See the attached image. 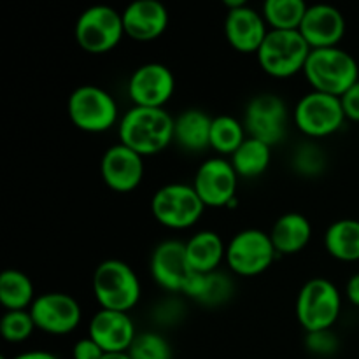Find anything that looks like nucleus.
Listing matches in <instances>:
<instances>
[{
	"label": "nucleus",
	"mask_w": 359,
	"mask_h": 359,
	"mask_svg": "<svg viewBox=\"0 0 359 359\" xmlns=\"http://www.w3.org/2000/svg\"><path fill=\"white\" fill-rule=\"evenodd\" d=\"M307 9L304 0H266L262 14L270 30H300Z\"/></svg>",
	"instance_id": "nucleus-28"
},
{
	"label": "nucleus",
	"mask_w": 359,
	"mask_h": 359,
	"mask_svg": "<svg viewBox=\"0 0 359 359\" xmlns=\"http://www.w3.org/2000/svg\"><path fill=\"white\" fill-rule=\"evenodd\" d=\"M119 144L140 156L161 153L174 142V118L167 109L132 107L118 125Z\"/></svg>",
	"instance_id": "nucleus-1"
},
{
	"label": "nucleus",
	"mask_w": 359,
	"mask_h": 359,
	"mask_svg": "<svg viewBox=\"0 0 359 359\" xmlns=\"http://www.w3.org/2000/svg\"><path fill=\"white\" fill-rule=\"evenodd\" d=\"M231 165L238 177L255 179L265 174L272 161V147L262 140L248 137L241 147L230 156Z\"/></svg>",
	"instance_id": "nucleus-27"
},
{
	"label": "nucleus",
	"mask_w": 359,
	"mask_h": 359,
	"mask_svg": "<svg viewBox=\"0 0 359 359\" xmlns=\"http://www.w3.org/2000/svg\"><path fill=\"white\" fill-rule=\"evenodd\" d=\"M223 28L228 44L245 55L258 53L270 30L263 14L248 6V2L237 9L226 11Z\"/></svg>",
	"instance_id": "nucleus-17"
},
{
	"label": "nucleus",
	"mask_w": 359,
	"mask_h": 359,
	"mask_svg": "<svg viewBox=\"0 0 359 359\" xmlns=\"http://www.w3.org/2000/svg\"><path fill=\"white\" fill-rule=\"evenodd\" d=\"M346 297L354 307H359V272L354 273L346 284Z\"/></svg>",
	"instance_id": "nucleus-36"
},
{
	"label": "nucleus",
	"mask_w": 359,
	"mask_h": 359,
	"mask_svg": "<svg viewBox=\"0 0 359 359\" xmlns=\"http://www.w3.org/2000/svg\"><path fill=\"white\" fill-rule=\"evenodd\" d=\"M277 255L291 256L304 251L312 238V224L304 214L286 212L273 223L270 230Z\"/></svg>",
	"instance_id": "nucleus-22"
},
{
	"label": "nucleus",
	"mask_w": 359,
	"mask_h": 359,
	"mask_svg": "<svg viewBox=\"0 0 359 359\" xmlns=\"http://www.w3.org/2000/svg\"><path fill=\"white\" fill-rule=\"evenodd\" d=\"M293 118L297 128L309 139L333 135L347 119L340 98L319 91H309L298 100Z\"/></svg>",
	"instance_id": "nucleus-10"
},
{
	"label": "nucleus",
	"mask_w": 359,
	"mask_h": 359,
	"mask_svg": "<svg viewBox=\"0 0 359 359\" xmlns=\"http://www.w3.org/2000/svg\"><path fill=\"white\" fill-rule=\"evenodd\" d=\"M340 102H342L346 118L351 119V121L359 123V81L340 97Z\"/></svg>",
	"instance_id": "nucleus-35"
},
{
	"label": "nucleus",
	"mask_w": 359,
	"mask_h": 359,
	"mask_svg": "<svg viewBox=\"0 0 359 359\" xmlns=\"http://www.w3.org/2000/svg\"><path fill=\"white\" fill-rule=\"evenodd\" d=\"M67 112L72 125L86 133L107 132L119 119L114 97L97 84L77 86L67 102Z\"/></svg>",
	"instance_id": "nucleus-6"
},
{
	"label": "nucleus",
	"mask_w": 359,
	"mask_h": 359,
	"mask_svg": "<svg viewBox=\"0 0 359 359\" xmlns=\"http://www.w3.org/2000/svg\"><path fill=\"white\" fill-rule=\"evenodd\" d=\"M175 91V77L167 65L158 62L137 67L126 84L133 107L165 109Z\"/></svg>",
	"instance_id": "nucleus-13"
},
{
	"label": "nucleus",
	"mask_w": 359,
	"mask_h": 359,
	"mask_svg": "<svg viewBox=\"0 0 359 359\" xmlns=\"http://www.w3.org/2000/svg\"><path fill=\"white\" fill-rule=\"evenodd\" d=\"M298 32L311 49L337 48L346 35V18L337 7L316 4L309 6Z\"/></svg>",
	"instance_id": "nucleus-18"
},
{
	"label": "nucleus",
	"mask_w": 359,
	"mask_h": 359,
	"mask_svg": "<svg viewBox=\"0 0 359 359\" xmlns=\"http://www.w3.org/2000/svg\"><path fill=\"white\" fill-rule=\"evenodd\" d=\"M125 35L123 16L109 6H91L79 14L74 28L77 46L91 55L112 51Z\"/></svg>",
	"instance_id": "nucleus-8"
},
{
	"label": "nucleus",
	"mask_w": 359,
	"mask_h": 359,
	"mask_svg": "<svg viewBox=\"0 0 359 359\" xmlns=\"http://www.w3.org/2000/svg\"><path fill=\"white\" fill-rule=\"evenodd\" d=\"M305 347L309 349V353L316 354V356L328 358L339 351L340 342L333 330H323V332L307 333L305 335Z\"/></svg>",
	"instance_id": "nucleus-33"
},
{
	"label": "nucleus",
	"mask_w": 359,
	"mask_h": 359,
	"mask_svg": "<svg viewBox=\"0 0 359 359\" xmlns=\"http://www.w3.org/2000/svg\"><path fill=\"white\" fill-rule=\"evenodd\" d=\"M35 298L34 283L27 273L16 269L0 273V304L6 311H30Z\"/></svg>",
	"instance_id": "nucleus-26"
},
{
	"label": "nucleus",
	"mask_w": 359,
	"mask_h": 359,
	"mask_svg": "<svg viewBox=\"0 0 359 359\" xmlns=\"http://www.w3.org/2000/svg\"><path fill=\"white\" fill-rule=\"evenodd\" d=\"M238 174L224 156H214L203 161L193 179V188L205 207H233L237 203Z\"/></svg>",
	"instance_id": "nucleus-12"
},
{
	"label": "nucleus",
	"mask_w": 359,
	"mask_h": 359,
	"mask_svg": "<svg viewBox=\"0 0 359 359\" xmlns=\"http://www.w3.org/2000/svg\"><path fill=\"white\" fill-rule=\"evenodd\" d=\"M325 248L326 252L339 262H359V221L351 217L333 221L326 228Z\"/></svg>",
	"instance_id": "nucleus-25"
},
{
	"label": "nucleus",
	"mask_w": 359,
	"mask_h": 359,
	"mask_svg": "<svg viewBox=\"0 0 359 359\" xmlns=\"http://www.w3.org/2000/svg\"><path fill=\"white\" fill-rule=\"evenodd\" d=\"M102 181L116 193H130L142 184L144 158L123 144H114L100 161Z\"/></svg>",
	"instance_id": "nucleus-16"
},
{
	"label": "nucleus",
	"mask_w": 359,
	"mask_h": 359,
	"mask_svg": "<svg viewBox=\"0 0 359 359\" xmlns=\"http://www.w3.org/2000/svg\"><path fill=\"white\" fill-rule=\"evenodd\" d=\"M276 258L277 251L270 233L258 228H248L230 238L224 262L235 276L256 277L266 272Z\"/></svg>",
	"instance_id": "nucleus-9"
},
{
	"label": "nucleus",
	"mask_w": 359,
	"mask_h": 359,
	"mask_svg": "<svg viewBox=\"0 0 359 359\" xmlns=\"http://www.w3.org/2000/svg\"><path fill=\"white\" fill-rule=\"evenodd\" d=\"M0 359H7V358H6V356H2V358H0Z\"/></svg>",
	"instance_id": "nucleus-39"
},
{
	"label": "nucleus",
	"mask_w": 359,
	"mask_h": 359,
	"mask_svg": "<svg viewBox=\"0 0 359 359\" xmlns=\"http://www.w3.org/2000/svg\"><path fill=\"white\" fill-rule=\"evenodd\" d=\"M88 337L93 339L105 354L128 353L137 332L132 318L126 312L100 309L91 318L90 326H88Z\"/></svg>",
	"instance_id": "nucleus-19"
},
{
	"label": "nucleus",
	"mask_w": 359,
	"mask_h": 359,
	"mask_svg": "<svg viewBox=\"0 0 359 359\" xmlns=\"http://www.w3.org/2000/svg\"><path fill=\"white\" fill-rule=\"evenodd\" d=\"M132 359H172V346L163 335L156 332L137 333L132 347L128 349Z\"/></svg>",
	"instance_id": "nucleus-30"
},
{
	"label": "nucleus",
	"mask_w": 359,
	"mask_h": 359,
	"mask_svg": "<svg viewBox=\"0 0 359 359\" xmlns=\"http://www.w3.org/2000/svg\"><path fill=\"white\" fill-rule=\"evenodd\" d=\"M13 359H58V356L49 351H27V353H21Z\"/></svg>",
	"instance_id": "nucleus-37"
},
{
	"label": "nucleus",
	"mask_w": 359,
	"mask_h": 359,
	"mask_svg": "<svg viewBox=\"0 0 359 359\" xmlns=\"http://www.w3.org/2000/svg\"><path fill=\"white\" fill-rule=\"evenodd\" d=\"M248 137L273 147L286 139L287 107L279 95L262 93L251 98L244 112Z\"/></svg>",
	"instance_id": "nucleus-11"
},
{
	"label": "nucleus",
	"mask_w": 359,
	"mask_h": 359,
	"mask_svg": "<svg viewBox=\"0 0 359 359\" xmlns=\"http://www.w3.org/2000/svg\"><path fill=\"white\" fill-rule=\"evenodd\" d=\"M104 359H132L128 353H112V354H105Z\"/></svg>",
	"instance_id": "nucleus-38"
},
{
	"label": "nucleus",
	"mask_w": 359,
	"mask_h": 359,
	"mask_svg": "<svg viewBox=\"0 0 359 359\" xmlns=\"http://www.w3.org/2000/svg\"><path fill=\"white\" fill-rule=\"evenodd\" d=\"M151 212L154 219L168 230H188L202 219L205 203L193 184L168 182L153 195Z\"/></svg>",
	"instance_id": "nucleus-7"
},
{
	"label": "nucleus",
	"mask_w": 359,
	"mask_h": 359,
	"mask_svg": "<svg viewBox=\"0 0 359 359\" xmlns=\"http://www.w3.org/2000/svg\"><path fill=\"white\" fill-rule=\"evenodd\" d=\"M248 139L244 121H238L237 118L230 114H221L212 119L210 126V147L219 154H231L244 144Z\"/></svg>",
	"instance_id": "nucleus-29"
},
{
	"label": "nucleus",
	"mask_w": 359,
	"mask_h": 359,
	"mask_svg": "<svg viewBox=\"0 0 359 359\" xmlns=\"http://www.w3.org/2000/svg\"><path fill=\"white\" fill-rule=\"evenodd\" d=\"M95 300L105 311L128 314L140 302L142 286L135 270L121 259H105L95 269L93 279Z\"/></svg>",
	"instance_id": "nucleus-3"
},
{
	"label": "nucleus",
	"mask_w": 359,
	"mask_h": 359,
	"mask_svg": "<svg viewBox=\"0 0 359 359\" xmlns=\"http://www.w3.org/2000/svg\"><path fill=\"white\" fill-rule=\"evenodd\" d=\"M212 119L202 109H186L174 118V142L182 149L198 153L210 147V126Z\"/></svg>",
	"instance_id": "nucleus-23"
},
{
	"label": "nucleus",
	"mask_w": 359,
	"mask_h": 359,
	"mask_svg": "<svg viewBox=\"0 0 359 359\" xmlns=\"http://www.w3.org/2000/svg\"><path fill=\"white\" fill-rule=\"evenodd\" d=\"M186 259L193 273H210L226 259V244L219 233L212 230L196 231L184 242Z\"/></svg>",
	"instance_id": "nucleus-21"
},
{
	"label": "nucleus",
	"mask_w": 359,
	"mask_h": 359,
	"mask_svg": "<svg viewBox=\"0 0 359 359\" xmlns=\"http://www.w3.org/2000/svg\"><path fill=\"white\" fill-rule=\"evenodd\" d=\"M72 356L74 359H104L105 353L93 339L86 337V339L77 340L72 349Z\"/></svg>",
	"instance_id": "nucleus-34"
},
{
	"label": "nucleus",
	"mask_w": 359,
	"mask_h": 359,
	"mask_svg": "<svg viewBox=\"0 0 359 359\" xmlns=\"http://www.w3.org/2000/svg\"><path fill=\"white\" fill-rule=\"evenodd\" d=\"M35 328L48 335H69L79 326L81 307L74 297L67 293H44L35 298L30 307Z\"/></svg>",
	"instance_id": "nucleus-14"
},
{
	"label": "nucleus",
	"mask_w": 359,
	"mask_h": 359,
	"mask_svg": "<svg viewBox=\"0 0 359 359\" xmlns=\"http://www.w3.org/2000/svg\"><path fill=\"white\" fill-rule=\"evenodd\" d=\"M293 167L302 175H319L326 167V156L321 147L312 142H305L298 146L293 153Z\"/></svg>",
	"instance_id": "nucleus-32"
},
{
	"label": "nucleus",
	"mask_w": 359,
	"mask_h": 359,
	"mask_svg": "<svg viewBox=\"0 0 359 359\" xmlns=\"http://www.w3.org/2000/svg\"><path fill=\"white\" fill-rule=\"evenodd\" d=\"M304 76L312 91L340 98L359 81V65L356 58L340 46L312 49Z\"/></svg>",
	"instance_id": "nucleus-2"
},
{
	"label": "nucleus",
	"mask_w": 359,
	"mask_h": 359,
	"mask_svg": "<svg viewBox=\"0 0 359 359\" xmlns=\"http://www.w3.org/2000/svg\"><path fill=\"white\" fill-rule=\"evenodd\" d=\"M35 323L30 311H6L0 321V333L11 344H21L35 332Z\"/></svg>",
	"instance_id": "nucleus-31"
},
{
	"label": "nucleus",
	"mask_w": 359,
	"mask_h": 359,
	"mask_svg": "<svg viewBox=\"0 0 359 359\" xmlns=\"http://www.w3.org/2000/svg\"><path fill=\"white\" fill-rule=\"evenodd\" d=\"M294 312L305 333L333 330L342 312V294L330 279L314 277L302 286Z\"/></svg>",
	"instance_id": "nucleus-4"
},
{
	"label": "nucleus",
	"mask_w": 359,
	"mask_h": 359,
	"mask_svg": "<svg viewBox=\"0 0 359 359\" xmlns=\"http://www.w3.org/2000/svg\"><path fill=\"white\" fill-rule=\"evenodd\" d=\"M182 294L205 307H219L233 294V283L219 270L210 273H193Z\"/></svg>",
	"instance_id": "nucleus-24"
},
{
	"label": "nucleus",
	"mask_w": 359,
	"mask_h": 359,
	"mask_svg": "<svg viewBox=\"0 0 359 359\" xmlns=\"http://www.w3.org/2000/svg\"><path fill=\"white\" fill-rule=\"evenodd\" d=\"M149 270L154 283L160 287L172 293H184L189 279L193 277L186 259L184 242L175 238L160 242L151 255Z\"/></svg>",
	"instance_id": "nucleus-15"
},
{
	"label": "nucleus",
	"mask_w": 359,
	"mask_h": 359,
	"mask_svg": "<svg viewBox=\"0 0 359 359\" xmlns=\"http://www.w3.org/2000/svg\"><path fill=\"white\" fill-rule=\"evenodd\" d=\"M125 35L139 42H149L161 37L168 28L167 7L158 0H133L121 13Z\"/></svg>",
	"instance_id": "nucleus-20"
},
{
	"label": "nucleus",
	"mask_w": 359,
	"mask_h": 359,
	"mask_svg": "<svg viewBox=\"0 0 359 359\" xmlns=\"http://www.w3.org/2000/svg\"><path fill=\"white\" fill-rule=\"evenodd\" d=\"M311 51L298 30H269L256 58L263 72L276 79H287L304 74Z\"/></svg>",
	"instance_id": "nucleus-5"
}]
</instances>
